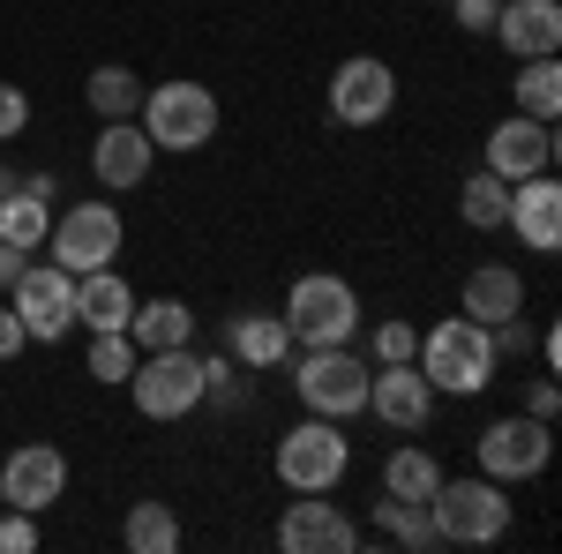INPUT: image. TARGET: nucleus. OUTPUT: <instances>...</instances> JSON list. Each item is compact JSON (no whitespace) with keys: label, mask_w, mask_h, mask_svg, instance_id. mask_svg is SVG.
Returning a JSON list of instances; mask_svg holds the SVG:
<instances>
[{"label":"nucleus","mask_w":562,"mask_h":554,"mask_svg":"<svg viewBox=\"0 0 562 554\" xmlns=\"http://www.w3.org/2000/svg\"><path fill=\"white\" fill-rule=\"evenodd\" d=\"M442 8H450V0H442Z\"/></svg>","instance_id":"obj_41"},{"label":"nucleus","mask_w":562,"mask_h":554,"mask_svg":"<svg viewBox=\"0 0 562 554\" xmlns=\"http://www.w3.org/2000/svg\"><path fill=\"white\" fill-rule=\"evenodd\" d=\"M375 524H383V540H397V547H413V554L442 547L428 502H397V495H383V502H375Z\"/></svg>","instance_id":"obj_25"},{"label":"nucleus","mask_w":562,"mask_h":554,"mask_svg":"<svg viewBox=\"0 0 562 554\" xmlns=\"http://www.w3.org/2000/svg\"><path fill=\"white\" fill-rule=\"evenodd\" d=\"M352 517L338 502H323V495H293L285 517H278V547L285 554H352Z\"/></svg>","instance_id":"obj_15"},{"label":"nucleus","mask_w":562,"mask_h":554,"mask_svg":"<svg viewBox=\"0 0 562 554\" xmlns=\"http://www.w3.org/2000/svg\"><path fill=\"white\" fill-rule=\"evenodd\" d=\"M128 397L143 420H188L203 405V360L180 344V352H143L128 375Z\"/></svg>","instance_id":"obj_7"},{"label":"nucleus","mask_w":562,"mask_h":554,"mask_svg":"<svg viewBox=\"0 0 562 554\" xmlns=\"http://www.w3.org/2000/svg\"><path fill=\"white\" fill-rule=\"evenodd\" d=\"M435 487H442V465H435L428 450H390V465H383V495H397V502H428Z\"/></svg>","instance_id":"obj_27"},{"label":"nucleus","mask_w":562,"mask_h":554,"mask_svg":"<svg viewBox=\"0 0 562 554\" xmlns=\"http://www.w3.org/2000/svg\"><path fill=\"white\" fill-rule=\"evenodd\" d=\"M225 352H233L240 368H285V360H293V330H285L278 315H262V307H240V315L225 323Z\"/></svg>","instance_id":"obj_21"},{"label":"nucleus","mask_w":562,"mask_h":554,"mask_svg":"<svg viewBox=\"0 0 562 554\" xmlns=\"http://www.w3.org/2000/svg\"><path fill=\"white\" fill-rule=\"evenodd\" d=\"M0 510H8V502H0Z\"/></svg>","instance_id":"obj_40"},{"label":"nucleus","mask_w":562,"mask_h":554,"mask_svg":"<svg viewBox=\"0 0 562 554\" xmlns=\"http://www.w3.org/2000/svg\"><path fill=\"white\" fill-rule=\"evenodd\" d=\"M555 121H532V113H510V121H495L487 128V172L495 180H532V172H555Z\"/></svg>","instance_id":"obj_12"},{"label":"nucleus","mask_w":562,"mask_h":554,"mask_svg":"<svg viewBox=\"0 0 562 554\" xmlns=\"http://www.w3.org/2000/svg\"><path fill=\"white\" fill-rule=\"evenodd\" d=\"M38 547V517L31 510H0V554H31Z\"/></svg>","instance_id":"obj_33"},{"label":"nucleus","mask_w":562,"mask_h":554,"mask_svg":"<svg viewBox=\"0 0 562 554\" xmlns=\"http://www.w3.org/2000/svg\"><path fill=\"white\" fill-rule=\"evenodd\" d=\"M352 465V442H346V420H323L307 412L285 442H278V487L285 495H330Z\"/></svg>","instance_id":"obj_5"},{"label":"nucleus","mask_w":562,"mask_h":554,"mask_svg":"<svg viewBox=\"0 0 562 554\" xmlns=\"http://www.w3.org/2000/svg\"><path fill=\"white\" fill-rule=\"evenodd\" d=\"M23 128H31V98L15 83H0V143H15Z\"/></svg>","instance_id":"obj_34"},{"label":"nucleus","mask_w":562,"mask_h":554,"mask_svg":"<svg viewBox=\"0 0 562 554\" xmlns=\"http://www.w3.org/2000/svg\"><path fill=\"white\" fill-rule=\"evenodd\" d=\"M23 270H31V256H23V248H8V240H0V285H15V278H23Z\"/></svg>","instance_id":"obj_38"},{"label":"nucleus","mask_w":562,"mask_h":554,"mask_svg":"<svg viewBox=\"0 0 562 554\" xmlns=\"http://www.w3.org/2000/svg\"><path fill=\"white\" fill-rule=\"evenodd\" d=\"M8 307L23 315V330L38 344H60L68 330H76V270H60V262H31L15 285H8Z\"/></svg>","instance_id":"obj_10"},{"label":"nucleus","mask_w":562,"mask_h":554,"mask_svg":"<svg viewBox=\"0 0 562 554\" xmlns=\"http://www.w3.org/2000/svg\"><path fill=\"white\" fill-rule=\"evenodd\" d=\"M450 8H458V31L487 38V31H495V8H503V0H450Z\"/></svg>","instance_id":"obj_35"},{"label":"nucleus","mask_w":562,"mask_h":554,"mask_svg":"<svg viewBox=\"0 0 562 554\" xmlns=\"http://www.w3.org/2000/svg\"><path fill=\"white\" fill-rule=\"evenodd\" d=\"M203 397H211L217 412H248V368L233 352H211L203 360Z\"/></svg>","instance_id":"obj_30"},{"label":"nucleus","mask_w":562,"mask_h":554,"mask_svg":"<svg viewBox=\"0 0 562 554\" xmlns=\"http://www.w3.org/2000/svg\"><path fill=\"white\" fill-rule=\"evenodd\" d=\"M15 180H23V172H8V166H0V203H8V195H15Z\"/></svg>","instance_id":"obj_39"},{"label":"nucleus","mask_w":562,"mask_h":554,"mask_svg":"<svg viewBox=\"0 0 562 554\" xmlns=\"http://www.w3.org/2000/svg\"><path fill=\"white\" fill-rule=\"evenodd\" d=\"M503 225H518V240L532 248V256H555V248H562V188H555V172L518 180V188H510V217H503Z\"/></svg>","instance_id":"obj_17"},{"label":"nucleus","mask_w":562,"mask_h":554,"mask_svg":"<svg viewBox=\"0 0 562 554\" xmlns=\"http://www.w3.org/2000/svg\"><path fill=\"white\" fill-rule=\"evenodd\" d=\"M458 299H465V315H473V323H510V315H525V278H518V262H480Z\"/></svg>","instance_id":"obj_22"},{"label":"nucleus","mask_w":562,"mask_h":554,"mask_svg":"<svg viewBox=\"0 0 562 554\" xmlns=\"http://www.w3.org/2000/svg\"><path fill=\"white\" fill-rule=\"evenodd\" d=\"M293 389H301L307 412H323V420H352V412H368V360H360L352 344H301V360H293Z\"/></svg>","instance_id":"obj_4"},{"label":"nucleus","mask_w":562,"mask_h":554,"mask_svg":"<svg viewBox=\"0 0 562 554\" xmlns=\"http://www.w3.org/2000/svg\"><path fill=\"white\" fill-rule=\"evenodd\" d=\"M435 510V532H442V547H495L503 532H510V495H503V479H442L428 495Z\"/></svg>","instance_id":"obj_3"},{"label":"nucleus","mask_w":562,"mask_h":554,"mask_svg":"<svg viewBox=\"0 0 562 554\" xmlns=\"http://www.w3.org/2000/svg\"><path fill=\"white\" fill-rule=\"evenodd\" d=\"M150 158H158V143L143 135V121H105L98 143H90V172H98V188H113V195H128L150 180Z\"/></svg>","instance_id":"obj_16"},{"label":"nucleus","mask_w":562,"mask_h":554,"mask_svg":"<svg viewBox=\"0 0 562 554\" xmlns=\"http://www.w3.org/2000/svg\"><path fill=\"white\" fill-rule=\"evenodd\" d=\"M121 540H128L135 554H173L180 547V517L166 510V502H135L128 524H121Z\"/></svg>","instance_id":"obj_29"},{"label":"nucleus","mask_w":562,"mask_h":554,"mask_svg":"<svg viewBox=\"0 0 562 554\" xmlns=\"http://www.w3.org/2000/svg\"><path fill=\"white\" fill-rule=\"evenodd\" d=\"M285 330H293V344H352V330H360V293H352L338 270H307V278H293V293H285Z\"/></svg>","instance_id":"obj_6"},{"label":"nucleus","mask_w":562,"mask_h":554,"mask_svg":"<svg viewBox=\"0 0 562 554\" xmlns=\"http://www.w3.org/2000/svg\"><path fill=\"white\" fill-rule=\"evenodd\" d=\"M555 457V420H532V412H503V420L480 427V472L487 479H540Z\"/></svg>","instance_id":"obj_8"},{"label":"nucleus","mask_w":562,"mask_h":554,"mask_svg":"<svg viewBox=\"0 0 562 554\" xmlns=\"http://www.w3.org/2000/svg\"><path fill=\"white\" fill-rule=\"evenodd\" d=\"M368 412L390 427V434H413V427H428L435 412V389L428 375L413 368V360H390V368H368Z\"/></svg>","instance_id":"obj_14"},{"label":"nucleus","mask_w":562,"mask_h":554,"mask_svg":"<svg viewBox=\"0 0 562 554\" xmlns=\"http://www.w3.org/2000/svg\"><path fill=\"white\" fill-rule=\"evenodd\" d=\"M53 172H31V180H15V195L0 203V240L8 248H23V256H38L45 233H53Z\"/></svg>","instance_id":"obj_19"},{"label":"nucleus","mask_w":562,"mask_h":554,"mask_svg":"<svg viewBox=\"0 0 562 554\" xmlns=\"http://www.w3.org/2000/svg\"><path fill=\"white\" fill-rule=\"evenodd\" d=\"M128 315H135V285L113 270V262L76 278V323H83L90 338H98V330H128Z\"/></svg>","instance_id":"obj_20"},{"label":"nucleus","mask_w":562,"mask_h":554,"mask_svg":"<svg viewBox=\"0 0 562 554\" xmlns=\"http://www.w3.org/2000/svg\"><path fill=\"white\" fill-rule=\"evenodd\" d=\"M121 240H128V225H121V211L113 203H76L68 217H53V233H45V248H53V262L60 270H105V262L121 256Z\"/></svg>","instance_id":"obj_9"},{"label":"nucleus","mask_w":562,"mask_h":554,"mask_svg":"<svg viewBox=\"0 0 562 554\" xmlns=\"http://www.w3.org/2000/svg\"><path fill=\"white\" fill-rule=\"evenodd\" d=\"M23 344H31V330H23V315H15V307H0V360H15Z\"/></svg>","instance_id":"obj_37"},{"label":"nucleus","mask_w":562,"mask_h":554,"mask_svg":"<svg viewBox=\"0 0 562 554\" xmlns=\"http://www.w3.org/2000/svg\"><path fill=\"white\" fill-rule=\"evenodd\" d=\"M128 338H135V352H180L195 338V307L188 299H135Z\"/></svg>","instance_id":"obj_23"},{"label":"nucleus","mask_w":562,"mask_h":554,"mask_svg":"<svg viewBox=\"0 0 562 554\" xmlns=\"http://www.w3.org/2000/svg\"><path fill=\"white\" fill-rule=\"evenodd\" d=\"M390 105H397L390 60H375V53L338 60V76H330V121L338 128H375V121H390Z\"/></svg>","instance_id":"obj_11"},{"label":"nucleus","mask_w":562,"mask_h":554,"mask_svg":"<svg viewBox=\"0 0 562 554\" xmlns=\"http://www.w3.org/2000/svg\"><path fill=\"white\" fill-rule=\"evenodd\" d=\"M487 38L510 45V60H548V53L562 45V8L555 0H503Z\"/></svg>","instance_id":"obj_18"},{"label":"nucleus","mask_w":562,"mask_h":554,"mask_svg":"<svg viewBox=\"0 0 562 554\" xmlns=\"http://www.w3.org/2000/svg\"><path fill=\"white\" fill-rule=\"evenodd\" d=\"M135 360H143V352H135L128 330H98V338H90V383H128Z\"/></svg>","instance_id":"obj_31"},{"label":"nucleus","mask_w":562,"mask_h":554,"mask_svg":"<svg viewBox=\"0 0 562 554\" xmlns=\"http://www.w3.org/2000/svg\"><path fill=\"white\" fill-rule=\"evenodd\" d=\"M525 412H532V420H555V412H562V389H555V375L525 389Z\"/></svg>","instance_id":"obj_36"},{"label":"nucleus","mask_w":562,"mask_h":554,"mask_svg":"<svg viewBox=\"0 0 562 554\" xmlns=\"http://www.w3.org/2000/svg\"><path fill=\"white\" fill-rule=\"evenodd\" d=\"M83 98H90V113H98V121H135V105H143V76L121 68V60H105V68H90Z\"/></svg>","instance_id":"obj_24"},{"label":"nucleus","mask_w":562,"mask_h":554,"mask_svg":"<svg viewBox=\"0 0 562 554\" xmlns=\"http://www.w3.org/2000/svg\"><path fill=\"white\" fill-rule=\"evenodd\" d=\"M518 113H532V121H555L562 113V68H555V53L548 60H518Z\"/></svg>","instance_id":"obj_28"},{"label":"nucleus","mask_w":562,"mask_h":554,"mask_svg":"<svg viewBox=\"0 0 562 554\" xmlns=\"http://www.w3.org/2000/svg\"><path fill=\"white\" fill-rule=\"evenodd\" d=\"M135 121H143V135H150L158 150H203V143L217 135V90L188 83V76H173V83H143Z\"/></svg>","instance_id":"obj_2"},{"label":"nucleus","mask_w":562,"mask_h":554,"mask_svg":"<svg viewBox=\"0 0 562 554\" xmlns=\"http://www.w3.org/2000/svg\"><path fill=\"white\" fill-rule=\"evenodd\" d=\"M413 368L428 375L435 397H480V389L495 383V344H487V323H473V315H450V323L420 330Z\"/></svg>","instance_id":"obj_1"},{"label":"nucleus","mask_w":562,"mask_h":554,"mask_svg":"<svg viewBox=\"0 0 562 554\" xmlns=\"http://www.w3.org/2000/svg\"><path fill=\"white\" fill-rule=\"evenodd\" d=\"M60 495H68V457H60L53 442H23V450H8V465H0V502H8V510L45 517Z\"/></svg>","instance_id":"obj_13"},{"label":"nucleus","mask_w":562,"mask_h":554,"mask_svg":"<svg viewBox=\"0 0 562 554\" xmlns=\"http://www.w3.org/2000/svg\"><path fill=\"white\" fill-rule=\"evenodd\" d=\"M413 352H420V330H413V323H397V315H390V323H375V368L413 360Z\"/></svg>","instance_id":"obj_32"},{"label":"nucleus","mask_w":562,"mask_h":554,"mask_svg":"<svg viewBox=\"0 0 562 554\" xmlns=\"http://www.w3.org/2000/svg\"><path fill=\"white\" fill-rule=\"evenodd\" d=\"M458 217L473 225V233H495L503 217H510V180H495V172L480 166L465 188H458Z\"/></svg>","instance_id":"obj_26"}]
</instances>
